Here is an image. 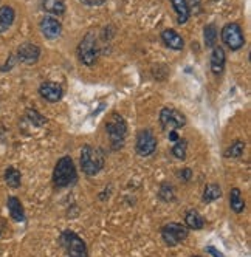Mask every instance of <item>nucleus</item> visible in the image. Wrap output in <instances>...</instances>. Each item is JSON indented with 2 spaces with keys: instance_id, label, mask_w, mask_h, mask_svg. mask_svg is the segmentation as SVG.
<instances>
[{
  "instance_id": "obj_33",
  "label": "nucleus",
  "mask_w": 251,
  "mask_h": 257,
  "mask_svg": "<svg viewBox=\"0 0 251 257\" xmlns=\"http://www.w3.org/2000/svg\"><path fill=\"white\" fill-rule=\"evenodd\" d=\"M0 232H2V225H0Z\"/></svg>"
},
{
  "instance_id": "obj_10",
  "label": "nucleus",
  "mask_w": 251,
  "mask_h": 257,
  "mask_svg": "<svg viewBox=\"0 0 251 257\" xmlns=\"http://www.w3.org/2000/svg\"><path fill=\"white\" fill-rule=\"evenodd\" d=\"M39 58H41V48L36 44L24 42L17 48V61L22 64H27V65L36 64L39 61Z\"/></svg>"
},
{
  "instance_id": "obj_1",
  "label": "nucleus",
  "mask_w": 251,
  "mask_h": 257,
  "mask_svg": "<svg viewBox=\"0 0 251 257\" xmlns=\"http://www.w3.org/2000/svg\"><path fill=\"white\" fill-rule=\"evenodd\" d=\"M79 164L87 177H95L105 166V154L101 148H93V146L87 144L81 149Z\"/></svg>"
},
{
  "instance_id": "obj_13",
  "label": "nucleus",
  "mask_w": 251,
  "mask_h": 257,
  "mask_svg": "<svg viewBox=\"0 0 251 257\" xmlns=\"http://www.w3.org/2000/svg\"><path fill=\"white\" fill-rule=\"evenodd\" d=\"M225 62H226V54L222 47H214L212 54H211V71L214 76H220L225 70Z\"/></svg>"
},
{
  "instance_id": "obj_32",
  "label": "nucleus",
  "mask_w": 251,
  "mask_h": 257,
  "mask_svg": "<svg viewBox=\"0 0 251 257\" xmlns=\"http://www.w3.org/2000/svg\"><path fill=\"white\" fill-rule=\"evenodd\" d=\"M104 191H105V192L99 194V200H101V201H104L105 198H109V197H110V188H109V189H107V188H105Z\"/></svg>"
},
{
  "instance_id": "obj_30",
  "label": "nucleus",
  "mask_w": 251,
  "mask_h": 257,
  "mask_svg": "<svg viewBox=\"0 0 251 257\" xmlns=\"http://www.w3.org/2000/svg\"><path fill=\"white\" fill-rule=\"evenodd\" d=\"M79 2H82L87 7H101L105 0H79Z\"/></svg>"
},
{
  "instance_id": "obj_16",
  "label": "nucleus",
  "mask_w": 251,
  "mask_h": 257,
  "mask_svg": "<svg viewBox=\"0 0 251 257\" xmlns=\"http://www.w3.org/2000/svg\"><path fill=\"white\" fill-rule=\"evenodd\" d=\"M185 226L188 229H194V231L203 229L205 218L202 217V214L197 209H188L186 214H185Z\"/></svg>"
},
{
  "instance_id": "obj_34",
  "label": "nucleus",
  "mask_w": 251,
  "mask_h": 257,
  "mask_svg": "<svg viewBox=\"0 0 251 257\" xmlns=\"http://www.w3.org/2000/svg\"><path fill=\"white\" fill-rule=\"evenodd\" d=\"M192 257H202V255H192Z\"/></svg>"
},
{
  "instance_id": "obj_27",
  "label": "nucleus",
  "mask_w": 251,
  "mask_h": 257,
  "mask_svg": "<svg viewBox=\"0 0 251 257\" xmlns=\"http://www.w3.org/2000/svg\"><path fill=\"white\" fill-rule=\"evenodd\" d=\"M27 118H28V121H30L33 125H36V127H42V125L47 124V118H45L42 113H39L36 108H28V110H27Z\"/></svg>"
},
{
  "instance_id": "obj_25",
  "label": "nucleus",
  "mask_w": 251,
  "mask_h": 257,
  "mask_svg": "<svg viewBox=\"0 0 251 257\" xmlns=\"http://www.w3.org/2000/svg\"><path fill=\"white\" fill-rule=\"evenodd\" d=\"M203 38H205V47L206 48H214L216 47V42H217V30L212 24L206 25L205 27V31H203Z\"/></svg>"
},
{
  "instance_id": "obj_19",
  "label": "nucleus",
  "mask_w": 251,
  "mask_h": 257,
  "mask_svg": "<svg viewBox=\"0 0 251 257\" xmlns=\"http://www.w3.org/2000/svg\"><path fill=\"white\" fill-rule=\"evenodd\" d=\"M223 192H222V188L217 183H211V185H206L205 189H203V195H202V200L205 203H212V201H216L219 198H222Z\"/></svg>"
},
{
  "instance_id": "obj_17",
  "label": "nucleus",
  "mask_w": 251,
  "mask_h": 257,
  "mask_svg": "<svg viewBox=\"0 0 251 257\" xmlns=\"http://www.w3.org/2000/svg\"><path fill=\"white\" fill-rule=\"evenodd\" d=\"M229 208L234 214H242L245 211V200L239 188H232L229 191Z\"/></svg>"
},
{
  "instance_id": "obj_24",
  "label": "nucleus",
  "mask_w": 251,
  "mask_h": 257,
  "mask_svg": "<svg viewBox=\"0 0 251 257\" xmlns=\"http://www.w3.org/2000/svg\"><path fill=\"white\" fill-rule=\"evenodd\" d=\"M172 155L177 158V160H186V152H188V141L185 138H180L178 141L174 143L172 146Z\"/></svg>"
},
{
  "instance_id": "obj_4",
  "label": "nucleus",
  "mask_w": 251,
  "mask_h": 257,
  "mask_svg": "<svg viewBox=\"0 0 251 257\" xmlns=\"http://www.w3.org/2000/svg\"><path fill=\"white\" fill-rule=\"evenodd\" d=\"M59 245L67 257H88V248L82 238L70 229H65L59 235Z\"/></svg>"
},
{
  "instance_id": "obj_5",
  "label": "nucleus",
  "mask_w": 251,
  "mask_h": 257,
  "mask_svg": "<svg viewBox=\"0 0 251 257\" xmlns=\"http://www.w3.org/2000/svg\"><path fill=\"white\" fill-rule=\"evenodd\" d=\"M78 56L79 61L87 67H92L96 64L99 56V45L95 31H88L82 38V41L78 45Z\"/></svg>"
},
{
  "instance_id": "obj_21",
  "label": "nucleus",
  "mask_w": 251,
  "mask_h": 257,
  "mask_svg": "<svg viewBox=\"0 0 251 257\" xmlns=\"http://www.w3.org/2000/svg\"><path fill=\"white\" fill-rule=\"evenodd\" d=\"M4 178H5V183H7V185H8L10 188H13V189H17V188H19V186L22 185V174H21V171H17V169L13 168V166H8V168H7Z\"/></svg>"
},
{
  "instance_id": "obj_9",
  "label": "nucleus",
  "mask_w": 251,
  "mask_h": 257,
  "mask_svg": "<svg viewBox=\"0 0 251 257\" xmlns=\"http://www.w3.org/2000/svg\"><path fill=\"white\" fill-rule=\"evenodd\" d=\"M222 41L232 51L240 50L245 45V38H243V33H242L240 25H237V24H226L222 28Z\"/></svg>"
},
{
  "instance_id": "obj_29",
  "label": "nucleus",
  "mask_w": 251,
  "mask_h": 257,
  "mask_svg": "<svg viewBox=\"0 0 251 257\" xmlns=\"http://www.w3.org/2000/svg\"><path fill=\"white\" fill-rule=\"evenodd\" d=\"M205 251H206V252H209L212 257H225V255H223V252H222L220 249H217L216 246H212V245H208V246L205 248Z\"/></svg>"
},
{
  "instance_id": "obj_20",
  "label": "nucleus",
  "mask_w": 251,
  "mask_h": 257,
  "mask_svg": "<svg viewBox=\"0 0 251 257\" xmlns=\"http://www.w3.org/2000/svg\"><path fill=\"white\" fill-rule=\"evenodd\" d=\"M16 13L11 7H2L0 8V33H5L14 22Z\"/></svg>"
},
{
  "instance_id": "obj_7",
  "label": "nucleus",
  "mask_w": 251,
  "mask_h": 257,
  "mask_svg": "<svg viewBox=\"0 0 251 257\" xmlns=\"http://www.w3.org/2000/svg\"><path fill=\"white\" fill-rule=\"evenodd\" d=\"M186 122H188L186 116L175 108L163 107L160 110V125L165 131H178V128L185 127Z\"/></svg>"
},
{
  "instance_id": "obj_26",
  "label": "nucleus",
  "mask_w": 251,
  "mask_h": 257,
  "mask_svg": "<svg viewBox=\"0 0 251 257\" xmlns=\"http://www.w3.org/2000/svg\"><path fill=\"white\" fill-rule=\"evenodd\" d=\"M243 152H245V143L237 140L225 151V157L226 158H240L243 155Z\"/></svg>"
},
{
  "instance_id": "obj_3",
  "label": "nucleus",
  "mask_w": 251,
  "mask_h": 257,
  "mask_svg": "<svg viewBox=\"0 0 251 257\" xmlns=\"http://www.w3.org/2000/svg\"><path fill=\"white\" fill-rule=\"evenodd\" d=\"M105 132L110 140V149L113 152H118L124 148L126 137H128V122L119 115L112 113L110 118L105 121Z\"/></svg>"
},
{
  "instance_id": "obj_2",
  "label": "nucleus",
  "mask_w": 251,
  "mask_h": 257,
  "mask_svg": "<svg viewBox=\"0 0 251 257\" xmlns=\"http://www.w3.org/2000/svg\"><path fill=\"white\" fill-rule=\"evenodd\" d=\"M78 180V172L73 160L70 157H62L58 160L55 169H53V185L55 188H68L75 185Z\"/></svg>"
},
{
  "instance_id": "obj_6",
  "label": "nucleus",
  "mask_w": 251,
  "mask_h": 257,
  "mask_svg": "<svg viewBox=\"0 0 251 257\" xmlns=\"http://www.w3.org/2000/svg\"><path fill=\"white\" fill-rule=\"evenodd\" d=\"M189 235V229L177 222H171L166 223L163 228H161V238H163L165 245L168 246H177L183 243Z\"/></svg>"
},
{
  "instance_id": "obj_18",
  "label": "nucleus",
  "mask_w": 251,
  "mask_h": 257,
  "mask_svg": "<svg viewBox=\"0 0 251 257\" xmlns=\"http://www.w3.org/2000/svg\"><path fill=\"white\" fill-rule=\"evenodd\" d=\"M171 4H172V8L175 10L177 16H178L177 22L180 25L186 24L189 16H191V10H189V5H188L186 0H171Z\"/></svg>"
},
{
  "instance_id": "obj_31",
  "label": "nucleus",
  "mask_w": 251,
  "mask_h": 257,
  "mask_svg": "<svg viewBox=\"0 0 251 257\" xmlns=\"http://www.w3.org/2000/svg\"><path fill=\"white\" fill-rule=\"evenodd\" d=\"M168 138H169V141H172V143H175V141H178L182 137L177 134V131H169V134H168Z\"/></svg>"
},
{
  "instance_id": "obj_8",
  "label": "nucleus",
  "mask_w": 251,
  "mask_h": 257,
  "mask_svg": "<svg viewBox=\"0 0 251 257\" xmlns=\"http://www.w3.org/2000/svg\"><path fill=\"white\" fill-rule=\"evenodd\" d=\"M135 151L140 157H151L157 151V138L151 128H141L137 134Z\"/></svg>"
},
{
  "instance_id": "obj_11",
  "label": "nucleus",
  "mask_w": 251,
  "mask_h": 257,
  "mask_svg": "<svg viewBox=\"0 0 251 257\" xmlns=\"http://www.w3.org/2000/svg\"><path fill=\"white\" fill-rule=\"evenodd\" d=\"M39 95L48 102H59L64 96V88L56 82H42L39 87Z\"/></svg>"
},
{
  "instance_id": "obj_15",
  "label": "nucleus",
  "mask_w": 251,
  "mask_h": 257,
  "mask_svg": "<svg viewBox=\"0 0 251 257\" xmlns=\"http://www.w3.org/2000/svg\"><path fill=\"white\" fill-rule=\"evenodd\" d=\"M161 41L165 42V45L166 47H169L171 50H183V47H185V41H183V38L180 34H178L177 31H174V30H165L163 33H161Z\"/></svg>"
},
{
  "instance_id": "obj_23",
  "label": "nucleus",
  "mask_w": 251,
  "mask_h": 257,
  "mask_svg": "<svg viewBox=\"0 0 251 257\" xmlns=\"http://www.w3.org/2000/svg\"><path fill=\"white\" fill-rule=\"evenodd\" d=\"M44 10L50 14L62 16L65 13V2L64 0H44Z\"/></svg>"
},
{
  "instance_id": "obj_14",
  "label": "nucleus",
  "mask_w": 251,
  "mask_h": 257,
  "mask_svg": "<svg viewBox=\"0 0 251 257\" xmlns=\"http://www.w3.org/2000/svg\"><path fill=\"white\" fill-rule=\"evenodd\" d=\"M7 208H8V212H10L11 218L16 220V222H25V220H27L24 205L17 197H8Z\"/></svg>"
},
{
  "instance_id": "obj_12",
  "label": "nucleus",
  "mask_w": 251,
  "mask_h": 257,
  "mask_svg": "<svg viewBox=\"0 0 251 257\" xmlns=\"http://www.w3.org/2000/svg\"><path fill=\"white\" fill-rule=\"evenodd\" d=\"M41 31L47 39L55 41L62 33V25L58 19H55V17H44L41 21Z\"/></svg>"
},
{
  "instance_id": "obj_28",
  "label": "nucleus",
  "mask_w": 251,
  "mask_h": 257,
  "mask_svg": "<svg viewBox=\"0 0 251 257\" xmlns=\"http://www.w3.org/2000/svg\"><path fill=\"white\" fill-rule=\"evenodd\" d=\"M177 177H178V180L183 181V183H189L191 178L194 177V174H192V171L189 168H183L182 171L177 172Z\"/></svg>"
},
{
  "instance_id": "obj_22",
  "label": "nucleus",
  "mask_w": 251,
  "mask_h": 257,
  "mask_svg": "<svg viewBox=\"0 0 251 257\" xmlns=\"http://www.w3.org/2000/svg\"><path fill=\"white\" fill-rule=\"evenodd\" d=\"M158 198L161 201H165V203H172V201H175L177 195H175V189L171 183H168V181L161 183L158 188Z\"/></svg>"
}]
</instances>
